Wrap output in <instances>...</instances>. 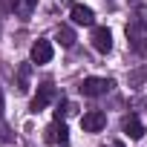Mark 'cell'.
<instances>
[{"label":"cell","mask_w":147,"mask_h":147,"mask_svg":"<svg viewBox=\"0 0 147 147\" xmlns=\"http://www.w3.org/2000/svg\"><path fill=\"white\" fill-rule=\"evenodd\" d=\"M78 90H81V95H87V98H98V95H107V92L113 90V81H110V78H84Z\"/></svg>","instance_id":"1"},{"label":"cell","mask_w":147,"mask_h":147,"mask_svg":"<svg viewBox=\"0 0 147 147\" xmlns=\"http://www.w3.org/2000/svg\"><path fill=\"white\" fill-rule=\"evenodd\" d=\"M55 98V87L52 84H40L38 87V92H35V98H32V104H29V113H40V110H46V104Z\"/></svg>","instance_id":"2"},{"label":"cell","mask_w":147,"mask_h":147,"mask_svg":"<svg viewBox=\"0 0 147 147\" xmlns=\"http://www.w3.org/2000/svg\"><path fill=\"white\" fill-rule=\"evenodd\" d=\"M81 127H84V133H101L107 127V115L101 110H90L81 115Z\"/></svg>","instance_id":"3"},{"label":"cell","mask_w":147,"mask_h":147,"mask_svg":"<svg viewBox=\"0 0 147 147\" xmlns=\"http://www.w3.org/2000/svg\"><path fill=\"white\" fill-rule=\"evenodd\" d=\"M52 55H55V49H52V43H49V40L38 38V40L32 43V63L43 66V63H49V61H52Z\"/></svg>","instance_id":"4"},{"label":"cell","mask_w":147,"mask_h":147,"mask_svg":"<svg viewBox=\"0 0 147 147\" xmlns=\"http://www.w3.org/2000/svg\"><path fill=\"white\" fill-rule=\"evenodd\" d=\"M92 46H95V52L107 55V52L113 49V32H110L107 26H95V29H92Z\"/></svg>","instance_id":"5"},{"label":"cell","mask_w":147,"mask_h":147,"mask_svg":"<svg viewBox=\"0 0 147 147\" xmlns=\"http://www.w3.org/2000/svg\"><path fill=\"white\" fill-rule=\"evenodd\" d=\"M121 130H124V136H130L133 141H138L141 136H144V124L138 121V115H124V121H121Z\"/></svg>","instance_id":"6"},{"label":"cell","mask_w":147,"mask_h":147,"mask_svg":"<svg viewBox=\"0 0 147 147\" xmlns=\"http://www.w3.org/2000/svg\"><path fill=\"white\" fill-rule=\"evenodd\" d=\"M66 138H69L66 124L55 118V124H49V127H46V141H49V144H66Z\"/></svg>","instance_id":"7"},{"label":"cell","mask_w":147,"mask_h":147,"mask_svg":"<svg viewBox=\"0 0 147 147\" xmlns=\"http://www.w3.org/2000/svg\"><path fill=\"white\" fill-rule=\"evenodd\" d=\"M127 38H130V43H133L136 55H147V38L141 35V29H138L136 23H130V26H127Z\"/></svg>","instance_id":"8"},{"label":"cell","mask_w":147,"mask_h":147,"mask_svg":"<svg viewBox=\"0 0 147 147\" xmlns=\"http://www.w3.org/2000/svg\"><path fill=\"white\" fill-rule=\"evenodd\" d=\"M72 20H75L78 26H92V23H95V12H92L90 6L75 3V6H72Z\"/></svg>","instance_id":"9"},{"label":"cell","mask_w":147,"mask_h":147,"mask_svg":"<svg viewBox=\"0 0 147 147\" xmlns=\"http://www.w3.org/2000/svg\"><path fill=\"white\" fill-rule=\"evenodd\" d=\"M58 43L63 46V49H69V46H75V32H72L69 26H58Z\"/></svg>","instance_id":"10"},{"label":"cell","mask_w":147,"mask_h":147,"mask_svg":"<svg viewBox=\"0 0 147 147\" xmlns=\"http://www.w3.org/2000/svg\"><path fill=\"white\" fill-rule=\"evenodd\" d=\"M29 72H32V63H23L18 69V92H29Z\"/></svg>","instance_id":"11"},{"label":"cell","mask_w":147,"mask_h":147,"mask_svg":"<svg viewBox=\"0 0 147 147\" xmlns=\"http://www.w3.org/2000/svg\"><path fill=\"white\" fill-rule=\"evenodd\" d=\"M35 6H38V0H18V3H15V12H18L20 18H29V15L35 12Z\"/></svg>","instance_id":"12"},{"label":"cell","mask_w":147,"mask_h":147,"mask_svg":"<svg viewBox=\"0 0 147 147\" xmlns=\"http://www.w3.org/2000/svg\"><path fill=\"white\" fill-rule=\"evenodd\" d=\"M75 113V104H69V101H61L58 104V110H55V118L61 121V118H66V115H72Z\"/></svg>","instance_id":"13"},{"label":"cell","mask_w":147,"mask_h":147,"mask_svg":"<svg viewBox=\"0 0 147 147\" xmlns=\"http://www.w3.org/2000/svg\"><path fill=\"white\" fill-rule=\"evenodd\" d=\"M0 113H3V92H0Z\"/></svg>","instance_id":"14"},{"label":"cell","mask_w":147,"mask_h":147,"mask_svg":"<svg viewBox=\"0 0 147 147\" xmlns=\"http://www.w3.org/2000/svg\"><path fill=\"white\" fill-rule=\"evenodd\" d=\"M63 147H66V144H63Z\"/></svg>","instance_id":"15"}]
</instances>
